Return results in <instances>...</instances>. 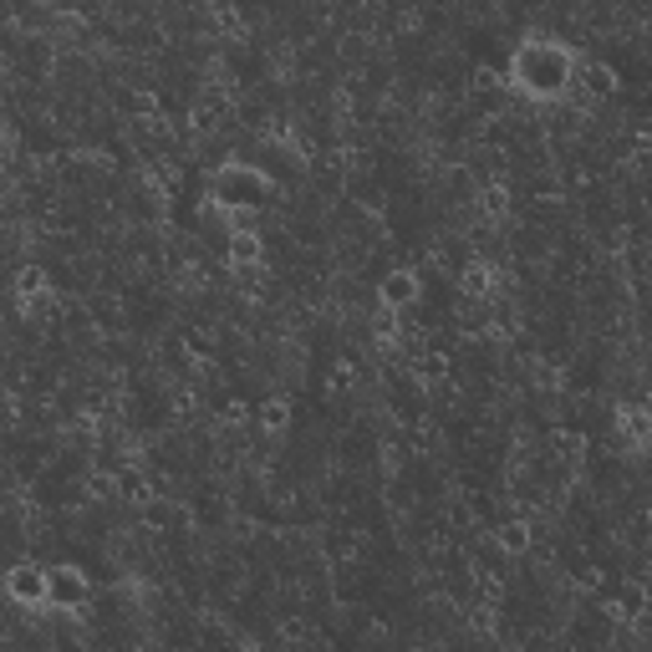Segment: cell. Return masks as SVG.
<instances>
[{
  "instance_id": "cell-6",
  "label": "cell",
  "mask_w": 652,
  "mask_h": 652,
  "mask_svg": "<svg viewBox=\"0 0 652 652\" xmlns=\"http://www.w3.org/2000/svg\"><path fill=\"white\" fill-rule=\"evenodd\" d=\"M230 245H234V266H245V260H251V266H255V260H260V234H255V230H234V240H230Z\"/></svg>"
},
{
  "instance_id": "cell-1",
  "label": "cell",
  "mask_w": 652,
  "mask_h": 652,
  "mask_svg": "<svg viewBox=\"0 0 652 652\" xmlns=\"http://www.w3.org/2000/svg\"><path fill=\"white\" fill-rule=\"evenodd\" d=\"M510 77H515L520 92H530V98H561L576 77V62H571L566 47H555L551 36H536V41H525L515 51V62H510Z\"/></svg>"
},
{
  "instance_id": "cell-7",
  "label": "cell",
  "mask_w": 652,
  "mask_h": 652,
  "mask_svg": "<svg viewBox=\"0 0 652 652\" xmlns=\"http://www.w3.org/2000/svg\"><path fill=\"white\" fill-rule=\"evenodd\" d=\"M285 423H291V413H285V402H266V429H270V434H281Z\"/></svg>"
},
{
  "instance_id": "cell-3",
  "label": "cell",
  "mask_w": 652,
  "mask_h": 652,
  "mask_svg": "<svg viewBox=\"0 0 652 652\" xmlns=\"http://www.w3.org/2000/svg\"><path fill=\"white\" fill-rule=\"evenodd\" d=\"M47 581H51L47 606H56V612H77L87 602V576L77 566H51Z\"/></svg>"
},
{
  "instance_id": "cell-5",
  "label": "cell",
  "mask_w": 652,
  "mask_h": 652,
  "mask_svg": "<svg viewBox=\"0 0 652 652\" xmlns=\"http://www.w3.org/2000/svg\"><path fill=\"white\" fill-rule=\"evenodd\" d=\"M413 302H419V276L413 270H393L383 281V306L398 311V306H413Z\"/></svg>"
},
{
  "instance_id": "cell-8",
  "label": "cell",
  "mask_w": 652,
  "mask_h": 652,
  "mask_svg": "<svg viewBox=\"0 0 652 652\" xmlns=\"http://www.w3.org/2000/svg\"><path fill=\"white\" fill-rule=\"evenodd\" d=\"M500 546H504V551H525V525H504Z\"/></svg>"
},
{
  "instance_id": "cell-2",
  "label": "cell",
  "mask_w": 652,
  "mask_h": 652,
  "mask_svg": "<svg viewBox=\"0 0 652 652\" xmlns=\"http://www.w3.org/2000/svg\"><path fill=\"white\" fill-rule=\"evenodd\" d=\"M270 194H276V184H270L260 168H245V164H219L215 179H209V200H215V209H225V215L266 209Z\"/></svg>"
},
{
  "instance_id": "cell-4",
  "label": "cell",
  "mask_w": 652,
  "mask_h": 652,
  "mask_svg": "<svg viewBox=\"0 0 652 652\" xmlns=\"http://www.w3.org/2000/svg\"><path fill=\"white\" fill-rule=\"evenodd\" d=\"M5 591H11V602L16 606H47V571L31 566V561H21V566H11V576H5Z\"/></svg>"
}]
</instances>
